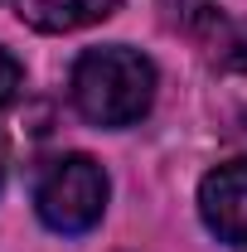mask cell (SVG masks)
<instances>
[{
    "label": "cell",
    "instance_id": "obj_1",
    "mask_svg": "<svg viewBox=\"0 0 247 252\" xmlns=\"http://www.w3.org/2000/svg\"><path fill=\"white\" fill-rule=\"evenodd\" d=\"M155 102V63L141 49L102 44L73 63V107L93 126H131Z\"/></svg>",
    "mask_w": 247,
    "mask_h": 252
},
{
    "label": "cell",
    "instance_id": "obj_2",
    "mask_svg": "<svg viewBox=\"0 0 247 252\" xmlns=\"http://www.w3.org/2000/svg\"><path fill=\"white\" fill-rule=\"evenodd\" d=\"M34 209L44 228L54 233H88L102 223L107 214V170L93 156H59L39 170V185H34Z\"/></svg>",
    "mask_w": 247,
    "mask_h": 252
},
{
    "label": "cell",
    "instance_id": "obj_3",
    "mask_svg": "<svg viewBox=\"0 0 247 252\" xmlns=\"http://www.w3.org/2000/svg\"><path fill=\"white\" fill-rule=\"evenodd\" d=\"M199 214L218 243L247 252V160L218 165L199 185Z\"/></svg>",
    "mask_w": 247,
    "mask_h": 252
},
{
    "label": "cell",
    "instance_id": "obj_4",
    "mask_svg": "<svg viewBox=\"0 0 247 252\" xmlns=\"http://www.w3.org/2000/svg\"><path fill=\"white\" fill-rule=\"evenodd\" d=\"M122 0H15V15L39 34H73L117 15Z\"/></svg>",
    "mask_w": 247,
    "mask_h": 252
},
{
    "label": "cell",
    "instance_id": "obj_5",
    "mask_svg": "<svg viewBox=\"0 0 247 252\" xmlns=\"http://www.w3.org/2000/svg\"><path fill=\"white\" fill-rule=\"evenodd\" d=\"M20 88H25V68L10 49H0V107H10L20 97Z\"/></svg>",
    "mask_w": 247,
    "mask_h": 252
},
{
    "label": "cell",
    "instance_id": "obj_6",
    "mask_svg": "<svg viewBox=\"0 0 247 252\" xmlns=\"http://www.w3.org/2000/svg\"><path fill=\"white\" fill-rule=\"evenodd\" d=\"M0 189H5V136H0Z\"/></svg>",
    "mask_w": 247,
    "mask_h": 252
}]
</instances>
